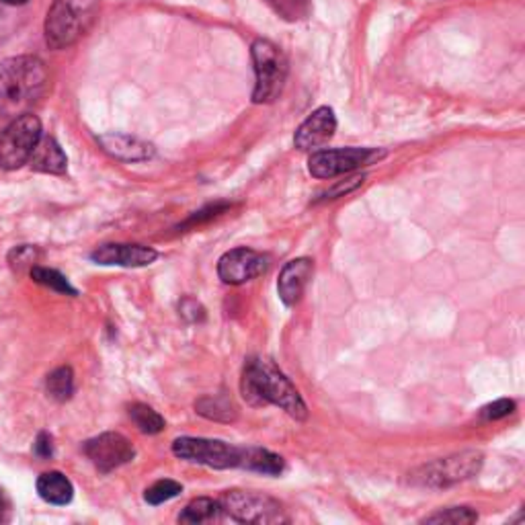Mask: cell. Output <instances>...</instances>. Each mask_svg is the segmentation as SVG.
<instances>
[{"mask_svg":"<svg viewBox=\"0 0 525 525\" xmlns=\"http://www.w3.org/2000/svg\"><path fill=\"white\" fill-rule=\"evenodd\" d=\"M240 392L251 407L275 404L296 421H306L308 417L306 402L296 386L267 359L246 361L243 380H240Z\"/></svg>","mask_w":525,"mask_h":525,"instance_id":"1","label":"cell"},{"mask_svg":"<svg viewBox=\"0 0 525 525\" xmlns=\"http://www.w3.org/2000/svg\"><path fill=\"white\" fill-rule=\"evenodd\" d=\"M47 87L44 62L33 56H15L0 62V119L27 113Z\"/></svg>","mask_w":525,"mask_h":525,"instance_id":"2","label":"cell"},{"mask_svg":"<svg viewBox=\"0 0 525 525\" xmlns=\"http://www.w3.org/2000/svg\"><path fill=\"white\" fill-rule=\"evenodd\" d=\"M99 0H54L46 19V41L52 49L74 46L93 27Z\"/></svg>","mask_w":525,"mask_h":525,"instance_id":"3","label":"cell"},{"mask_svg":"<svg viewBox=\"0 0 525 525\" xmlns=\"http://www.w3.org/2000/svg\"><path fill=\"white\" fill-rule=\"evenodd\" d=\"M482 462H485V456L477 450L460 452L453 453V456L439 458L435 462L417 468L413 474H409V480L417 486L445 488L472 478L474 474L480 472Z\"/></svg>","mask_w":525,"mask_h":525,"instance_id":"4","label":"cell"},{"mask_svg":"<svg viewBox=\"0 0 525 525\" xmlns=\"http://www.w3.org/2000/svg\"><path fill=\"white\" fill-rule=\"evenodd\" d=\"M253 62H254V82L253 101L254 103H271L280 97L288 78V60L281 49L269 39H257L253 44Z\"/></svg>","mask_w":525,"mask_h":525,"instance_id":"5","label":"cell"},{"mask_svg":"<svg viewBox=\"0 0 525 525\" xmlns=\"http://www.w3.org/2000/svg\"><path fill=\"white\" fill-rule=\"evenodd\" d=\"M41 122L33 113H23L0 132V168L15 170L30 162L41 140Z\"/></svg>","mask_w":525,"mask_h":525,"instance_id":"6","label":"cell"},{"mask_svg":"<svg viewBox=\"0 0 525 525\" xmlns=\"http://www.w3.org/2000/svg\"><path fill=\"white\" fill-rule=\"evenodd\" d=\"M222 513L240 523H281L288 521L280 501L253 491H228L219 499Z\"/></svg>","mask_w":525,"mask_h":525,"instance_id":"7","label":"cell"},{"mask_svg":"<svg viewBox=\"0 0 525 525\" xmlns=\"http://www.w3.org/2000/svg\"><path fill=\"white\" fill-rule=\"evenodd\" d=\"M384 151H375V148H335V151H321L310 156L308 170L316 179H332V176L370 167L380 159H384Z\"/></svg>","mask_w":525,"mask_h":525,"instance_id":"8","label":"cell"},{"mask_svg":"<svg viewBox=\"0 0 525 525\" xmlns=\"http://www.w3.org/2000/svg\"><path fill=\"white\" fill-rule=\"evenodd\" d=\"M173 453L185 462L216 468V470L238 468L240 462V448H234L219 439L179 437L173 442Z\"/></svg>","mask_w":525,"mask_h":525,"instance_id":"9","label":"cell"},{"mask_svg":"<svg viewBox=\"0 0 525 525\" xmlns=\"http://www.w3.org/2000/svg\"><path fill=\"white\" fill-rule=\"evenodd\" d=\"M84 453L99 472L109 474L119 466L130 464L136 458L132 442L122 433H101L84 443Z\"/></svg>","mask_w":525,"mask_h":525,"instance_id":"10","label":"cell"},{"mask_svg":"<svg viewBox=\"0 0 525 525\" xmlns=\"http://www.w3.org/2000/svg\"><path fill=\"white\" fill-rule=\"evenodd\" d=\"M269 269V257L253 248L238 246L224 253L218 261V275L224 283L230 286H243L259 275H265Z\"/></svg>","mask_w":525,"mask_h":525,"instance_id":"11","label":"cell"},{"mask_svg":"<svg viewBox=\"0 0 525 525\" xmlns=\"http://www.w3.org/2000/svg\"><path fill=\"white\" fill-rule=\"evenodd\" d=\"M159 259V253L152 246L144 245H122L109 243L97 246L90 253V261L97 265H116V267H148Z\"/></svg>","mask_w":525,"mask_h":525,"instance_id":"12","label":"cell"},{"mask_svg":"<svg viewBox=\"0 0 525 525\" xmlns=\"http://www.w3.org/2000/svg\"><path fill=\"white\" fill-rule=\"evenodd\" d=\"M337 130V117L335 111L331 108H318L312 111L300 127L296 130L294 144L297 151H314V148H321L326 144L332 136H335Z\"/></svg>","mask_w":525,"mask_h":525,"instance_id":"13","label":"cell"},{"mask_svg":"<svg viewBox=\"0 0 525 525\" xmlns=\"http://www.w3.org/2000/svg\"><path fill=\"white\" fill-rule=\"evenodd\" d=\"M312 273H314V262H312V259L300 257L289 261L288 265L281 269L278 281V294L281 297V302L288 304V306H294V304L302 297L304 289L308 288Z\"/></svg>","mask_w":525,"mask_h":525,"instance_id":"14","label":"cell"},{"mask_svg":"<svg viewBox=\"0 0 525 525\" xmlns=\"http://www.w3.org/2000/svg\"><path fill=\"white\" fill-rule=\"evenodd\" d=\"M31 168L47 175H64L68 168V159L64 154L62 146L54 138L41 136L30 159Z\"/></svg>","mask_w":525,"mask_h":525,"instance_id":"15","label":"cell"},{"mask_svg":"<svg viewBox=\"0 0 525 525\" xmlns=\"http://www.w3.org/2000/svg\"><path fill=\"white\" fill-rule=\"evenodd\" d=\"M105 152L116 156L119 160H146L154 154V148L146 142L130 136H117V133H109V136L99 138Z\"/></svg>","mask_w":525,"mask_h":525,"instance_id":"16","label":"cell"},{"mask_svg":"<svg viewBox=\"0 0 525 525\" xmlns=\"http://www.w3.org/2000/svg\"><path fill=\"white\" fill-rule=\"evenodd\" d=\"M38 495L49 505H68L74 496V486L62 472H44L38 478Z\"/></svg>","mask_w":525,"mask_h":525,"instance_id":"17","label":"cell"},{"mask_svg":"<svg viewBox=\"0 0 525 525\" xmlns=\"http://www.w3.org/2000/svg\"><path fill=\"white\" fill-rule=\"evenodd\" d=\"M238 468H245V470L265 474V477H280L286 468L283 458L278 453L262 450V448H240V462Z\"/></svg>","mask_w":525,"mask_h":525,"instance_id":"18","label":"cell"},{"mask_svg":"<svg viewBox=\"0 0 525 525\" xmlns=\"http://www.w3.org/2000/svg\"><path fill=\"white\" fill-rule=\"evenodd\" d=\"M195 410L202 417L210 418V421H218V423H232L237 421L238 417L237 404H234L230 396L226 394L203 396V399L195 402Z\"/></svg>","mask_w":525,"mask_h":525,"instance_id":"19","label":"cell"},{"mask_svg":"<svg viewBox=\"0 0 525 525\" xmlns=\"http://www.w3.org/2000/svg\"><path fill=\"white\" fill-rule=\"evenodd\" d=\"M46 390L49 399H54L56 402H66L73 399L74 394V372L73 367L64 366L54 370L47 375L46 380Z\"/></svg>","mask_w":525,"mask_h":525,"instance_id":"20","label":"cell"},{"mask_svg":"<svg viewBox=\"0 0 525 525\" xmlns=\"http://www.w3.org/2000/svg\"><path fill=\"white\" fill-rule=\"evenodd\" d=\"M219 513H222L219 501L202 496V499H194L185 509H183V513L179 515V521L181 523H205V521L216 520Z\"/></svg>","mask_w":525,"mask_h":525,"instance_id":"21","label":"cell"},{"mask_svg":"<svg viewBox=\"0 0 525 525\" xmlns=\"http://www.w3.org/2000/svg\"><path fill=\"white\" fill-rule=\"evenodd\" d=\"M130 417L132 421L136 423V427L146 433V435H156V433L165 431V418H162L159 413L152 407H148V404H142L136 402L130 407Z\"/></svg>","mask_w":525,"mask_h":525,"instance_id":"22","label":"cell"},{"mask_svg":"<svg viewBox=\"0 0 525 525\" xmlns=\"http://www.w3.org/2000/svg\"><path fill=\"white\" fill-rule=\"evenodd\" d=\"M31 273V280L35 283H39V286H46L49 289H54V292L58 294H66V296H78L76 288L70 286V281L64 278L60 271H56V269H47V267H38L33 265L30 269Z\"/></svg>","mask_w":525,"mask_h":525,"instance_id":"23","label":"cell"},{"mask_svg":"<svg viewBox=\"0 0 525 525\" xmlns=\"http://www.w3.org/2000/svg\"><path fill=\"white\" fill-rule=\"evenodd\" d=\"M478 520L477 511L470 507H450L445 511H437L429 517H425L423 523H439V525H468Z\"/></svg>","mask_w":525,"mask_h":525,"instance_id":"24","label":"cell"},{"mask_svg":"<svg viewBox=\"0 0 525 525\" xmlns=\"http://www.w3.org/2000/svg\"><path fill=\"white\" fill-rule=\"evenodd\" d=\"M181 493H183L181 482L165 478V480L154 482L152 486H148L144 499L148 505H162V503L175 499V496H179Z\"/></svg>","mask_w":525,"mask_h":525,"instance_id":"25","label":"cell"},{"mask_svg":"<svg viewBox=\"0 0 525 525\" xmlns=\"http://www.w3.org/2000/svg\"><path fill=\"white\" fill-rule=\"evenodd\" d=\"M38 248L30 246V245H21L15 246L13 251L9 253V265L15 269V271H23L25 267H33L35 259H38Z\"/></svg>","mask_w":525,"mask_h":525,"instance_id":"26","label":"cell"},{"mask_svg":"<svg viewBox=\"0 0 525 525\" xmlns=\"http://www.w3.org/2000/svg\"><path fill=\"white\" fill-rule=\"evenodd\" d=\"M513 410H515L513 400L501 399V400H495L493 404H488V407L482 409V417L488 418V421H496V418L509 417L511 413H513Z\"/></svg>","mask_w":525,"mask_h":525,"instance_id":"27","label":"cell"},{"mask_svg":"<svg viewBox=\"0 0 525 525\" xmlns=\"http://www.w3.org/2000/svg\"><path fill=\"white\" fill-rule=\"evenodd\" d=\"M179 310H181V316L189 323H202L205 318L203 306L200 302H195L194 297H185V300L179 304Z\"/></svg>","mask_w":525,"mask_h":525,"instance_id":"28","label":"cell"},{"mask_svg":"<svg viewBox=\"0 0 525 525\" xmlns=\"http://www.w3.org/2000/svg\"><path fill=\"white\" fill-rule=\"evenodd\" d=\"M33 452H35V456L41 458V460L52 458L54 456L52 435H49V433H46V431H41L38 435V439H35V443H33Z\"/></svg>","mask_w":525,"mask_h":525,"instance_id":"29","label":"cell"},{"mask_svg":"<svg viewBox=\"0 0 525 525\" xmlns=\"http://www.w3.org/2000/svg\"><path fill=\"white\" fill-rule=\"evenodd\" d=\"M6 509H9V503H6V499L3 496V493H0V521L4 520V513Z\"/></svg>","mask_w":525,"mask_h":525,"instance_id":"30","label":"cell"},{"mask_svg":"<svg viewBox=\"0 0 525 525\" xmlns=\"http://www.w3.org/2000/svg\"><path fill=\"white\" fill-rule=\"evenodd\" d=\"M0 3H4V4H9V6H21V4L30 3V0H0Z\"/></svg>","mask_w":525,"mask_h":525,"instance_id":"31","label":"cell"}]
</instances>
